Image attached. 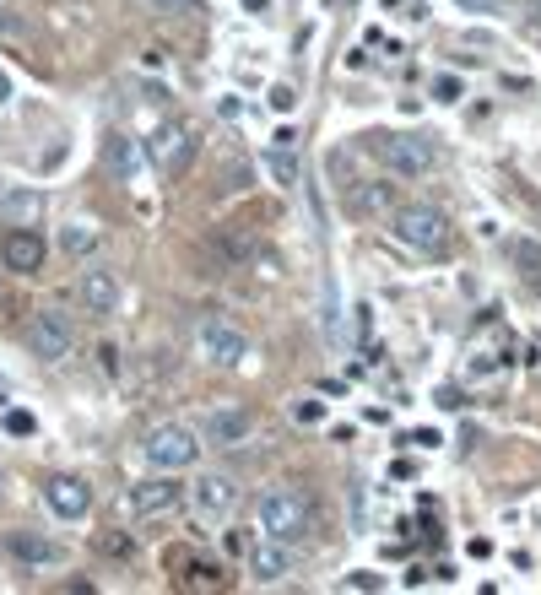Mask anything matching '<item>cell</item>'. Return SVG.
Returning a JSON list of instances; mask_svg holds the SVG:
<instances>
[{
    "instance_id": "obj_1",
    "label": "cell",
    "mask_w": 541,
    "mask_h": 595,
    "mask_svg": "<svg viewBox=\"0 0 541 595\" xmlns=\"http://www.w3.org/2000/svg\"><path fill=\"white\" fill-rule=\"evenodd\" d=\"M390 233H395V244L401 249H412V255H428V260H439V255H450V217H444L433 201H406V206H395L390 211Z\"/></svg>"
},
{
    "instance_id": "obj_2",
    "label": "cell",
    "mask_w": 541,
    "mask_h": 595,
    "mask_svg": "<svg viewBox=\"0 0 541 595\" xmlns=\"http://www.w3.org/2000/svg\"><path fill=\"white\" fill-rule=\"evenodd\" d=\"M255 520H260V536H271V541H303V536H309V525H314V504H309L303 487L276 482V487L260 493Z\"/></svg>"
},
{
    "instance_id": "obj_3",
    "label": "cell",
    "mask_w": 541,
    "mask_h": 595,
    "mask_svg": "<svg viewBox=\"0 0 541 595\" xmlns=\"http://www.w3.org/2000/svg\"><path fill=\"white\" fill-rule=\"evenodd\" d=\"M141 455H147L152 471H184L201 460V433L190 422H157L147 439H141Z\"/></svg>"
},
{
    "instance_id": "obj_4",
    "label": "cell",
    "mask_w": 541,
    "mask_h": 595,
    "mask_svg": "<svg viewBox=\"0 0 541 595\" xmlns=\"http://www.w3.org/2000/svg\"><path fill=\"white\" fill-rule=\"evenodd\" d=\"M368 152H374L395 179H422V174H433V141L406 136V130H379V136H368Z\"/></svg>"
},
{
    "instance_id": "obj_5",
    "label": "cell",
    "mask_w": 541,
    "mask_h": 595,
    "mask_svg": "<svg viewBox=\"0 0 541 595\" xmlns=\"http://www.w3.org/2000/svg\"><path fill=\"white\" fill-rule=\"evenodd\" d=\"M190 157H195V130L184 125V119H168V125L147 141V163L163 179H179L184 168H190Z\"/></svg>"
},
{
    "instance_id": "obj_6",
    "label": "cell",
    "mask_w": 541,
    "mask_h": 595,
    "mask_svg": "<svg viewBox=\"0 0 541 595\" xmlns=\"http://www.w3.org/2000/svg\"><path fill=\"white\" fill-rule=\"evenodd\" d=\"M71 347H76V330L60 309H38L28 320V352L38 363H60V357H71Z\"/></svg>"
},
{
    "instance_id": "obj_7",
    "label": "cell",
    "mask_w": 541,
    "mask_h": 595,
    "mask_svg": "<svg viewBox=\"0 0 541 595\" xmlns=\"http://www.w3.org/2000/svg\"><path fill=\"white\" fill-rule=\"evenodd\" d=\"M201 357L217 368H239L249 357V336L233 330L228 320H201Z\"/></svg>"
},
{
    "instance_id": "obj_8",
    "label": "cell",
    "mask_w": 541,
    "mask_h": 595,
    "mask_svg": "<svg viewBox=\"0 0 541 595\" xmlns=\"http://www.w3.org/2000/svg\"><path fill=\"white\" fill-rule=\"evenodd\" d=\"M179 504H184V487H179L168 471H157V476H147V482H136V487H130V509H136L141 520H157V514H174Z\"/></svg>"
},
{
    "instance_id": "obj_9",
    "label": "cell",
    "mask_w": 541,
    "mask_h": 595,
    "mask_svg": "<svg viewBox=\"0 0 541 595\" xmlns=\"http://www.w3.org/2000/svg\"><path fill=\"white\" fill-rule=\"evenodd\" d=\"M44 255H49V244H44V238H38L33 228H11L6 238H0V266H6L11 276L44 271Z\"/></svg>"
},
{
    "instance_id": "obj_10",
    "label": "cell",
    "mask_w": 541,
    "mask_h": 595,
    "mask_svg": "<svg viewBox=\"0 0 541 595\" xmlns=\"http://www.w3.org/2000/svg\"><path fill=\"white\" fill-rule=\"evenodd\" d=\"M190 504L201 520H228L233 504H239V487H233V476H222V471H206L201 482L190 487Z\"/></svg>"
},
{
    "instance_id": "obj_11",
    "label": "cell",
    "mask_w": 541,
    "mask_h": 595,
    "mask_svg": "<svg viewBox=\"0 0 541 595\" xmlns=\"http://www.w3.org/2000/svg\"><path fill=\"white\" fill-rule=\"evenodd\" d=\"M44 504H49L55 520H87L92 487L82 482V476H49V482H44Z\"/></svg>"
},
{
    "instance_id": "obj_12",
    "label": "cell",
    "mask_w": 541,
    "mask_h": 595,
    "mask_svg": "<svg viewBox=\"0 0 541 595\" xmlns=\"http://www.w3.org/2000/svg\"><path fill=\"white\" fill-rule=\"evenodd\" d=\"M249 428H255V412L249 406H211L201 417V439L206 444H244Z\"/></svg>"
},
{
    "instance_id": "obj_13",
    "label": "cell",
    "mask_w": 541,
    "mask_h": 595,
    "mask_svg": "<svg viewBox=\"0 0 541 595\" xmlns=\"http://www.w3.org/2000/svg\"><path fill=\"white\" fill-rule=\"evenodd\" d=\"M249 574H255V585H282L287 574H293V541H255L249 547Z\"/></svg>"
},
{
    "instance_id": "obj_14",
    "label": "cell",
    "mask_w": 541,
    "mask_h": 595,
    "mask_svg": "<svg viewBox=\"0 0 541 595\" xmlns=\"http://www.w3.org/2000/svg\"><path fill=\"white\" fill-rule=\"evenodd\" d=\"M76 298H82L87 314H114L120 309V276L92 266V271H82V282H76Z\"/></svg>"
},
{
    "instance_id": "obj_15",
    "label": "cell",
    "mask_w": 541,
    "mask_h": 595,
    "mask_svg": "<svg viewBox=\"0 0 541 595\" xmlns=\"http://www.w3.org/2000/svg\"><path fill=\"white\" fill-rule=\"evenodd\" d=\"M103 157H109V168H114L125 184H141V174H147V152H141V141L125 136V130H114V136H109Z\"/></svg>"
},
{
    "instance_id": "obj_16",
    "label": "cell",
    "mask_w": 541,
    "mask_h": 595,
    "mask_svg": "<svg viewBox=\"0 0 541 595\" xmlns=\"http://www.w3.org/2000/svg\"><path fill=\"white\" fill-rule=\"evenodd\" d=\"M6 552H11L17 563H28V568H49V563L65 558L60 541H49V536H38V531H11V536H6Z\"/></svg>"
},
{
    "instance_id": "obj_17",
    "label": "cell",
    "mask_w": 541,
    "mask_h": 595,
    "mask_svg": "<svg viewBox=\"0 0 541 595\" xmlns=\"http://www.w3.org/2000/svg\"><path fill=\"white\" fill-rule=\"evenodd\" d=\"M509 260H514V271H520V282L531 287V293L541 298V244L536 238H509Z\"/></svg>"
},
{
    "instance_id": "obj_18",
    "label": "cell",
    "mask_w": 541,
    "mask_h": 595,
    "mask_svg": "<svg viewBox=\"0 0 541 595\" xmlns=\"http://www.w3.org/2000/svg\"><path fill=\"white\" fill-rule=\"evenodd\" d=\"M347 206L358 211V217H368V211H385L390 206V184H374V179L347 184Z\"/></svg>"
},
{
    "instance_id": "obj_19",
    "label": "cell",
    "mask_w": 541,
    "mask_h": 595,
    "mask_svg": "<svg viewBox=\"0 0 541 595\" xmlns=\"http://www.w3.org/2000/svg\"><path fill=\"white\" fill-rule=\"evenodd\" d=\"M60 249H65V255H92V249H98V228H92V222H65V228H60Z\"/></svg>"
},
{
    "instance_id": "obj_20",
    "label": "cell",
    "mask_w": 541,
    "mask_h": 595,
    "mask_svg": "<svg viewBox=\"0 0 541 595\" xmlns=\"http://www.w3.org/2000/svg\"><path fill=\"white\" fill-rule=\"evenodd\" d=\"M38 206H44V201H38V195H33V190H28V195H22V190H17V195H6V201H0V211H6V217H17V222H22V228H28V222L38 217Z\"/></svg>"
},
{
    "instance_id": "obj_21",
    "label": "cell",
    "mask_w": 541,
    "mask_h": 595,
    "mask_svg": "<svg viewBox=\"0 0 541 595\" xmlns=\"http://www.w3.org/2000/svg\"><path fill=\"white\" fill-rule=\"evenodd\" d=\"M271 174L282 179V184L298 179V157H293V147H276V152H271Z\"/></svg>"
},
{
    "instance_id": "obj_22",
    "label": "cell",
    "mask_w": 541,
    "mask_h": 595,
    "mask_svg": "<svg viewBox=\"0 0 541 595\" xmlns=\"http://www.w3.org/2000/svg\"><path fill=\"white\" fill-rule=\"evenodd\" d=\"M98 552H109V558H130V536H120V531H109V536H98Z\"/></svg>"
},
{
    "instance_id": "obj_23",
    "label": "cell",
    "mask_w": 541,
    "mask_h": 595,
    "mask_svg": "<svg viewBox=\"0 0 541 595\" xmlns=\"http://www.w3.org/2000/svg\"><path fill=\"white\" fill-rule=\"evenodd\" d=\"M433 98H439V103H460V98H466V87H460L455 76H439V82H433Z\"/></svg>"
},
{
    "instance_id": "obj_24",
    "label": "cell",
    "mask_w": 541,
    "mask_h": 595,
    "mask_svg": "<svg viewBox=\"0 0 541 595\" xmlns=\"http://www.w3.org/2000/svg\"><path fill=\"white\" fill-rule=\"evenodd\" d=\"M266 103H271V109H276V114H293V103H298V92H293V87H282V82H276V87H271V98H266Z\"/></svg>"
},
{
    "instance_id": "obj_25",
    "label": "cell",
    "mask_w": 541,
    "mask_h": 595,
    "mask_svg": "<svg viewBox=\"0 0 541 595\" xmlns=\"http://www.w3.org/2000/svg\"><path fill=\"white\" fill-rule=\"evenodd\" d=\"M38 428L33 412H6V433H17V439H28V433Z\"/></svg>"
},
{
    "instance_id": "obj_26",
    "label": "cell",
    "mask_w": 541,
    "mask_h": 595,
    "mask_svg": "<svg viewBox=\"0 0 541 595\" xmlns=\"http://www.w3.org/2000/svg\"><path fill=\"white\" fill-rule=\"evenodd\" d=\"M98 363H103V374H120V347H109V341H103V347H98Z\"/></svg>"
},
{
    "instance_id": "obj_27",
    "label": "cell",
    "mask_w": 541,
    "mask_h": 595,
    "mask_svg": "<svg viewBox=\"0 0 541 595\" xmlns=\"http://www.w3.org/2000/svg\"><path fill=\"white\" fill-rule=\"evenodd\" d=\"M347 590H379V574H368V568H358V574H347Z\"/></svg>"
},
{
    "instance_id": "obj_28",
    "label": "cell",
    "mask_w": 541,
    "mask_h": 595,
    "mask_svg": "<svg viewBox=\"0 0 541 595\" xmlns=\"http://www.w3.org/2000/svg\"><path fill=\"white\" fill-rule=\"evenodd\" d=\"M228 190H249V168H239V163H228Z\"/></svg>"
},
{
    "instance_id": "obj_29",
    "label": "cell",
    "mask_w": 541,
    "mask_h": 595,
    "mask_svg": "<svg viewBox=\"0 0 541 595\" xmlns=\"http://www.w3.org/2000/svg\"><path fill=\"white\" fill-rule=\"evenodd\" d=\"M157 6H168V11H190L195 0H157Z\"/></svg>"
},
{
    "instance_id": "obj_30",
    "label": "cell",
    "mask_w": 541,
    "mask_h": 595,
    "mask_svg": "<svg viewBox=\"0 0 541 595\" xmlns=\"http://www.w3.org/2000/svg\"><path fill=\"white\" fill-rule=\"evenodd\" d=\"M271 6V0H244V11H266Z\"/></svg>"
},
{
    "instance_id": "obj_31",
    "label": "cell",
    "mask_w": 541,
    "mask_h": 595,
    "mask_svg": "<svg viewBox=\"0 0 541 595\" xmlns=\"http://www.w3.org/2000/svg\"><path fill=\"white\" fill-rule=\"evenodd\" d=\"M0 98H11V87H6V76H0Z\"/></svg>"
}]
</instances>
